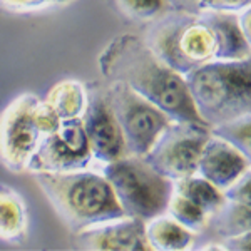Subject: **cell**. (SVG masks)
<instances>
[{
	"mask_svg": "<svg viewBox=\"0 0 251 251\" xmlns=\"http://www.w3.org/2000/svg\"><path fill=\"white\" fill-rule=\"evenodd\" d=\"M97 66L106 80L127 84L173 121L204 124L194 109L183 75L166 66L137 35L123 34L112 39L99 54Z\"/></svg>",
	"mask_w": 251,
	"mask_h": 251,
	"instance_id": "obj_1",
	"label": "cell"
},
{
	"mask_svg": "<svg viewBox=\"0 0 251 251\" xmlns=\"http://www.w3.org/2000/svg\"><path fill=\"white\" fill-rule=\"evenodd\" d=\"M32 176L72 233L126 216L102 173L75 169L66 173H34Z\"/></svg>",
	"mask_w": 251,
	"mask_h": 251,
	"instance_id": "obj_2",
	"label": "cell"
},
{
	"mask_svg": "<svg viewBox=\"0 0 251 251\" xmlns=\"http://www.w3.org/2000/svg\"><path fill=\"white\" fill-rule=\"evenodd\" d=\"M194 109L206 126L251 114V59L200 64L183 75Z\"/></svg>",
	"mask_w": 251,
	"mask_h": 251,
	"instance_id": "obj_3",
	"label": "cell"
},
{
	"mask_svg": "<svg viewBox=\"0 0 251 251\" xmlns=\"http://www.w3.org/2000/svg\"><path fill=\"white\" fill-rule=\"evenodd\" d=\"M141 39L166 66L181 75L213 59L211 30L200 19L198 12L168 9L148 22V29Z\"/></svg>",
	"mask_w": 251,
	"mask_h": 251,
	"instance_id": "obj_4",
	"label": "cell"
},
{
	"mask_svg": "<svg viewBox=\"0 0 251 251\" xmlns=\"http://www.w3.org/2000/svg\"><path fill=\"white\" fill-rule=\"evenodd\" d=\"M100 173L109 181L126 216L149 221L166 213L173 181L157 173L144 156L126 154L104 164Z\"/></svg>",
	"mask_w": 251,
	"mask_h": 251,
	"instance_id": "obj_5",
	"label": "cell"
},
{
	"mask_svg": "<svg viewBox=\"0 0 251 251\" xmlns=\"http://www.w3.org/2000/svg\"><path fill=\"white\" fill-rule=\"evenodd\" d=\"M100 89L119 124L127 152L144 156L173 119L121 80H107Z\"/></svg>",
	"mask_w": 251,
	"mask_h": 251,
	"instance_id": "obj_6",
	"label": "cell"
},
{
	"mask_svg": "<svg viewBox=\"0 0 251 251\" xmlns=\"http://www.w3.org/2000/svg\"><path fill=\"white\" fill-rule=\"evenodd\" d=\"M208 137L209 126L171 121L144 154V159L168 179H183L196 174L198 161Z\"/></svg>",
	"mask_w": 251,
	"mask_h": 251,
	"instance_id": "obj_7",
	"label": "cell"
},
{
	"mask_svg": "<svg viewBox=\"0 0 251 251\" xmlns=\"http://www.w3.org/2000/svg\"><path fill=\"white\" fill-rule=\"evenodd\" d=\"M39 97L32 92L15 97L0 114V161L12 173H24L42 139L35 106Z\"/></svg>",
	"mask_w": 251,
	"mask_h": 251,
	"instance_id": "obj_8",
	"label": "cell"
},
{
	"mask_svg": "<svg viewBox=\"0 0 251 251\" xmlns=\"http://www.w3.org/2000/svg\"><path fill=\"white\" fill-rule=\"evenodd\" d=\"M92 161L80 117L60 121L55 131L42 136L27 164V173H66L86 169Z\"/></svg>",
	"mask_w": 251,
	"mask_h": 251,
	"instance_id": "obj_9",
	"label": "cell"
},
{
	"mask_svg": "<svg viewBox=\"0 0 251 251\" xmlns=\"http://www.w3.org/2000/svg\"><path fill=\"white\" fill-rule=\"evenodd\" d=\"M86 107L80 114L92 159L102 164L112 163L126 154V143L114 114L102 94L100 84H92L86 89Z\"/></svg>",
	"mask_w": 251,
	"mask_h": 251,
	"instance_id": "obj_10",
	"label": "cell"
},
{
	"mask_svg": "<svg viewBox=\"0 0 251 251\" xmlns=\"http://www.w3.org/2000/svg\"><path fill=\"white\" fill-rule=\"evenodd\" d=\"M139 218H117L74 233V248L89 251H151Z\"/></svg>",
	"mask_w": 251,
	"mask_h": 251,
	"instance_id": "obj_11",
	"label": "cell"
},
{
	"mask_svg": "<svg viewBox=\"0 0 251 251\" xmlns=\"http://www.w3.org/2000/svg\"><path fill=\"white\" fill-rule=\"evenodd\" d=\"M248 171H251L250 156L209 132L198 161V176L223 191Z\"/></svg>",
	"mask_w": 251,
	"mask_h": 251,
	"instance_id": "obj_12",
	"label": "cell"
},
{
	"mask_svg": "<svg viewBox=\"0 0 251 251\" xmlns=\"http://www.w3.org/2000/svg\"><path fill=\"white\" fill-rule=\"evenodd\" d=\"M200 19L211 30L214 40L213 59L218 60H240L250 57L251 44L243 34L238 12L225 10H200Z\"/></svg>",
	"mask_w": 251,
	"mask_h": 251,
	"instance_id": "obj_13",
	"label": "cell"
},
{
	"mask_svg": "<svg viewBox=\"0 0 251 251\" xmlns=\"http://www.w3.org/2000/svg\"><path fill=\"white\" fill-rule=\"evenodd\" d=\"M246 231H251V203L225 200L216 211L209 214L203 231L194 238H201L204 241H218Z\"/></svg>",
	"mask_w": 251,
	"mask_h": 251,
	"instance_id": "obj_14",
	"label": "cell"
},
{
	"mask_svg": "<svg viewBox=\"0 0 251 251\" xmlns=\"http://www.w3.org/2000/svg\"><path fill=\"white\" fill-rule=\"evenodd\" d=\"M146 240L151 251H181L191 248L194 233L176 223L168 214H161L144 223Z\"/></svg>",
	"mask_w": 251,
	"mask_h": 251,
	"instance_id": "obj_15",
	"label": "cell"
},
{
	"mask_svg": "<svg viewBox=\"0 0 251 251\" xmlns=\"http://www.w3.org/2000/svg\"><path fill=\"white\" fill-rule=\"evenodd\" d=\"M27 236V208L17 191L0 184V240L20 243Z\"/></svg>",
	"mask_w": 251,
	"mask_h": 251,
	"instance_id": "obj_16",
	"label": "cell"
},
{
	"mask_svg": "<svg viewBox=\"0 0 251 251\" xmlns=\"http://www.w3.org/2000/svg\"><path fill=\"white\" fill-rule=\"evenodd\" d=\"M86 86L75 79H64L49 89L46 102L54 109L60 121L80 117L86 107Z\"/></svg>",
	"mask_w": 251,
	"mask_h": 251,
	"instance_id": "obj_17",
	"label": "cell"
},
{
	"mask_svg": "<svg viewBox=\"0 0 251 251\" xmlns=\"http://www.w3.org/2000/svg\"><path fill=\"white\" fill-rule=\"evenodd\" d=\"M173 191L191 200L194 204L203 208L208 214L216 211L225 201L221 189L214 188L211 183H208L198 174L173 181Z\"/></svg>",
	"mask_w": 251,
	"mask_h": 251,
	"instance_id": "obj_18",
	"label": "cell"
},
{
	"mask_svg": "<svg viewBox=\"0 0 251 251\" xmlns=\"http://www.w3.org/2000/svg\"><path fill=\"white\" fill-rule=\"evenodd\" d=\"M166 214L171 216L176 223H179L181 226H184L186 229L194 233V236L203 231L206 223L209 220V214L203 208H200L191 200H188V198L181 196V194L174 191L171 198H169Z\"/></svg>",
	"mask_w": 251,
	"mask_h": 251,
	"instance_id": "obj_19",
	"label": "cell"
},
{
	"mask_svg": "<svg viewBox=\"0 0 251 251\" xmlns=\"http://www.w3.org/2000/svg\"><path fill=\"white\" fill-rule=\"evenodd\" d=\"M209 132L240 149L243 154L251 156V114L211 126Z\"/></svg>",
	"mask_w": 251,
	"mask_h": 251,
	"instance_id": "obj_20",
	"label": "cell"
},
{
	"mask_svg": "<svg viewBox=\"0 0 251 251\" xmlns=\"http://www.w3.org/2000/svg\"><path fill=\"white\" fill-rule=\"evenodd\" d=\"M114 3L124 17L146 24L168 10L166 0H114Z\"/></svg>",
	"mask_w": 251,
	"mask_h": 251,
	"instance_id": "obj_21",
	"label": "cell"
},
{
	"mask_svg": "<svg viewBox=\"0 0 251 251\" xmlns=\"http://www.w3.org/2000/svg\"><path fill=\"white\" fill-rule=\"evenodd\" d=\"M62 0H0V9L12 14H34L46 10Z\"/></svg>",
	"mask_w": 251,
	"mask_h": 251,
	"instance_id": "obj_22",
	"label": "cell"
},
{
	"mask_svg": "<svg viewBox=\"0 0 251 251\" xmlns=\"http://www.w3.org/2000/svg\"><path fill=\"white\" fill-rule=\"evenodd\" d=\"M223 196H225V200L251 203V171L245 173L233 184H229L226 189H223Z\"/></svg>",
	"mask_w": 251,
	"mask_h": 251,
	"instance_id": "obj_23",
	"label": "cell"
},
{
	"mask_svg": "<svg viewBox=\"0 0 251 251\" xmlns=\"http://www.w3.org/2000/svg\"><path fill=\"white\" fill-rule=\"evenodd\" d=\"M251 0H200V10H225V12H240L250 7Z\"/></svg>",
	"mask_w": 251,
	"mask_h": 251,
	"instance_id": "obj_24",
	"label": "cell"
},
{
	"mask_svg": "<svg viewBox=\"0 0 251 251\" xmlns=\"http://www.w3.org/2000/svg\"><path fill=\"white\" fill-rule=\"evenodd\" d=\"M223 251H250L251 250V231L236 234V236L223 238L216 241Z\"/></svg>",
	"mask_w": 251,
	"mask_h": 251,
	"instance_id": "obj_25",
	"label": "cell"
},
{
	"mask_svg": "<svg viewBox=\"0 0 251 251\" xmlns=\"http://www.w3.org/2000/svg\"><path fill=\"white\" fill-rule=\"evenodd\" d=\"M168 9L173 10H183V12H193L196 14L200 7V0H166Z\"/></svg>",
	"mask_w": 251,
	"mask_h": 251,
	"instance_id": "obj_26",
	"label": "cell"
},
{
	"mask_svg": "<svg viewBox=\"0 0 251 251\" xmlns=\"http://www.w3.org/2000/svg\"><path fill=\"white\" fill-rule=\"evenodd\" d=\"M62 2H66V0H62Z\"/></svg>",
	"mask_w": 251,
	"mask_h": 251,
	"instance_id": "obj_27",
	"label": "cell"
}]
</instances>
